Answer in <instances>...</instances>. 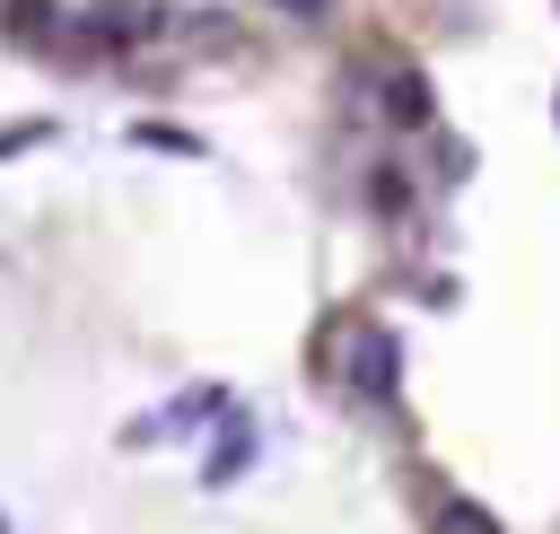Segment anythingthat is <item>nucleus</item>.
Wrapping results in <instances>:
<instances>
[{"mask_svg": "<svg viewBox=\"0 0 560 534\" xmlns=\"http://www.w3.org/2000/svg\"><path fill=\"white\" fill-rule=\"evenodd\" d=\"M394 368H402V350H394L385 324H350V333H341V376H350L359 394H394Z\"/></svg>", "mask_w": 560, "mask_h": 534, "instance_id": "f257e3e1", "label": "nucleus"}, {"mask_svg": "<svg viewBox=\"0 0 560 534\" xmlns=\"http://www.w3.org/2000/svg\"><path fill=\"white\" fill-rule=\"evenodd\" d=\"M79 35H96V44H131V35H158V9H149V0H105V9L79 18Z\"/></svg>", "mask_w": 560, "mask_h": 534, "instance_id": "f03ea898", "label": "nucleus"}, {"mask_svg": "<svg viewBox=\"0 0 560 534\" xmlns=\"http://www.w3.org/2000/svg\"><path fill=\"white\" fill-rule=\"evenodd\" d=\"M429 534H499V516H490V508H472V499H446V508L429 516Z\"/></svg>", "mask_w": 560, "mask_h": 534, "instance_id": "7ed1b4c3", "label": "nucleus"}, {"mask_svg": "<svg viewBox=\"0 0 560 534\" xmlns=\"http://www.w3.org/2000/svg\"><path fill=\"white\" fill-rule=\"evenodd\" d=\"M245 464H254V429L236 420V429H228V446H219V464H201V481H236Z\"/></svg>", "mask_w": 560, "mask_h": 534, "instance_id": "20e7f679", "label": "nucleus"}, {"mask_svg": "<svg viewBox=\"0 0 560 534\" xmlns=\"http://www.w3.org/2000/svg\"><path fill=\"white\" fill-rule=\"evenodd\" d=\"M385 114H394V123H429V88H420V79H394Z\"/></svg>", "mask_w": 560, "mask_h": 534, "instance_id": "39448f33", "label": "nucleus"}, {"mask_svg": "<svg viewBox=\"0 0 560 534\" xmlns=\"http://www.w3.org/2000/svg\"><path fill=\"white\" fill-rule=\"evenodd\" d=\"M35 140H52V123H9V131H0V158H9V149H35Z\"/></svg>", "mask_w": 560, "mask_h": 534, "instance_id": "423d86ee", "label": "nucleus"}, {"mask_svg": "<svg viewBox=\"0 0 560 534\" xmlns=\"http://www.w3.org/2000/svg\"><path fill=\"white\" fill-rule=\"evenodd\" d=\"M332 0H280V18H324Z\"/></svg>", "mask_w": 560, "mask_h": 534, "instance_id": "0eeeda50", "label": "nucleus"}, {"mask_svg": "<svg viewBox=\"0 0 560 534\" xmlns=\"http://www.w3.org/2000/svg\"><path fill=\"white\" fill-rule=\"evenodd\" d=\"M551 123H560V96H551Z\"/></svg>", "mask_w": 560, "mask_h": 534, "instance_id": "6e6552de", "label": "nucleus"}]
</instances>
